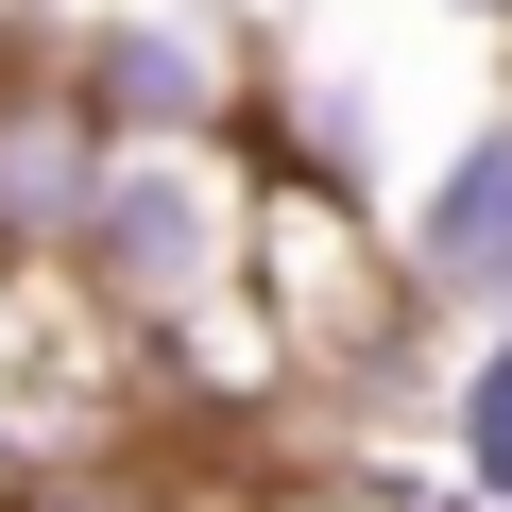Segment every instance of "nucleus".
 <instances>
[{
    "instance_id": "3",
    "label": "nucleus",
    "mask_w": 512,
    "mask_h": 512,
    "mask_svg": "<svg viewBox=\"0 0 512 512\" xmlns=\"http://www.w3.org/2000/svg\"><path fill=\"white\" fill-rule=\"evenodd\" d=\"M393 274L427 325L512 308V103H478L427 171H393Z\"/></svg>"
},
{
    "instance_id": "5",
    "label": "nucleus",
    "mask_w": 512,
    "mask_h": 512,
    "mask_svg": "<svg viewBox=\"0 0 512 512\" xmlns=\"http://www.w3.org/2000/svg\"><path fill=\"white\" fill-rule=\"evenodd\" d=\"M410 427H427V478H444V495L512 512V308H461V325H427Z\"/></svg>"
},
{
    "instance_id": "2",
    "label": "nucleus",
    "mask_w": 512,
    "mask_h": 512,
    "mask_svg": "<svg viewBox=\"0 0 512 512\" xmlns=\"http://www.w3.org/2000/svg\"><path fill=\"white\" fill-rule=\"evenodd\" d=\"M52 69L86 86L103 137H239L256 35L239 0H52Z\"/></svg>"
},
{
    "instance_id": "7",
    "label": "nucleus",
    "mask_w": 512,
    "mask_h": 512,
    "mask_svg": "<svg viewBox=\"0 0 512 512\" xmlns=\"http://www.w3.org/2000/svg\"><path fill=\"white\" fill-rule=\"evenodd\" d=\"M0 461H18V393H0Z\"/></svg>"
},
{
    "instance_id": "1",
    "label": "nucleus",
    "mask_w": 512,
    "mask_h": 512,
    "mask_svg": "<svg viewBox=\"0 0 512 512\" xmlns=\"http://www.w3.org/2000/svg\"><path fill=\"white\" fill-rule=\"evenodd\" d=\"M52 291L103 342V376H137L154 342L222 325L239 308V154L222 137H120L86 222H69V256H52Z\"/></svg>"
},
{
    "instance_id": "6",
    "label": "nucleus",
    "mask_w": 512,
    "mask_h": 512,
    "mask_svg": "<svg viewBox=\"0 0 512 512\" xmlns=\"http://www.w3.org/2000/svg\"><path fill=\"white\" fill-rule=\"evenodd\" d=\"M444 18H461V35H478V52H512V0H444Z\"/></svg>"
},
{
    "instance_id": "4",
    "label": "nucleus",
    "mask_w": 512,
    "mask_h": 512,
    "mask_svg": "<svg viewBox=\"0 0 512 512\" xmlns=\"http://www.w3.org/2000/svg\"><path fill=\"white\" fill-rule=\"evenodd\" d=\"M103 154H120V137H103L86 86L52 69V18H0V274H52V256H69Z\"/></svg>"
}]
</instances>
